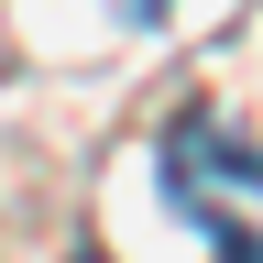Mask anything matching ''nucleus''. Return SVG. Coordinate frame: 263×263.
<instances>
[{"mask_svg": "<svg viewBox=\"0 0 263 263\" xmlns=\"http://www.w3.org/2000/svg\"><path fill=\"white\" fill-rule=\"evenodd\" d=\"M164 197L197 219V241L219 263H263V154L230 121H176L164 132Z\"/></svg>", "mask_w": 263, "mask_h": 263, "instance_id": "nucleus-1", "label": "nucleus"}, {"mask_svg": "<svg viewBox=\"0 0 263 263\" xmlns=\"http://www.w3.org/2000/svg\"><path fill=\"white\" fill-rule=\"evenodd\" d=\"M121 11H132V22H164V0H121Z\"/></svg>", "mask_w": 263, "mask_h": 263, "instance_id": "nucleus-2", "label": "nucleus"}]
</instances>
